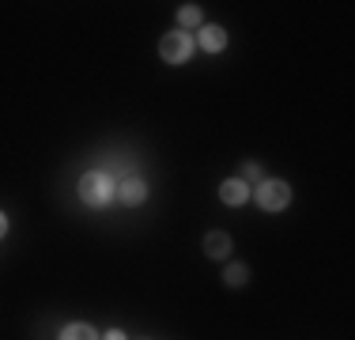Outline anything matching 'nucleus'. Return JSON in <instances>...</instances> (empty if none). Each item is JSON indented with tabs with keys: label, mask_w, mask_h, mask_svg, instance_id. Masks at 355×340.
<instances>
[{
	"label": "nucleus",
	"mask_w": 355,
	"mask_h": 340,
	"mask_svg": "<svg viewBox=\"0 0 355 340\" xmlns=\"http://www.w3.org/2000/svg\"><path fill=\"white\" fill-rule=\"evenodd\" d=\"M80 201L87 204V208H106L110 201H117V182L106 174V170H87V174H80Z\"/></svg>",
	"instance_id": "f257e3e1"
},
{
	"label": "nucleus",
	"mask_w": 355,
	"mask_h": 340,
	"mask_svg": "<svg viewBox=\"0 0 355 340\" xmlns=\"http://www.w3.org/2000/svg\"><path fill=\"white\" fill-rule=\"evenodd\" d=\"M253 197H257L261 212H284L287 204H291V185H287L284 178H265V182L253 189Z\"/></svg>",
	"instance_id": "f03ea898"
},
{
	"label": "nucleus",
	"mask_w": 355,
	"mask_h": 340,
	"mask_svg": "<svg viewBox=\"0 0 355 340\" xmlns=\"http://www.w3.org/2000/svg\"><path fill=\"white\" fill-rule=\"evenodd\" d=\"M193 49H197V42H193V34H185V31H171L163 42H159V53H163L166 65H185L193 57Z\"/></svg>",
	"instance_id": "7ed1b4c3"
},
{
	"label": "nucleus",
	"mask_w": 355,
	"mask_h": 340,
	"mask_svg": "<svg viewBox=\"0 0 355 340\" xmlns=\"http://www.w3.org/2000/svg\"><path fill=\"white\" fill-rule=\"evenodd\" d=\"M117 201H121V204H129V208H137V204H144V201H148V182H144L140 174L121 178V182H117Z\"/></svg>",
	"instance_id": "20e7f679"
},
{
	"label": "nucleus",
	"mask_w": 355,
	"mask_h": 340,
	"mask_svg": "<svg viewBox=\"0 0 355 340\" xmlns=\"http://www.w3.org/2000/svg\"><path fill=\"white\" fill-rule=\"evenodd\" d=\"M193 42H197L205 53H223V49H227V31L216 27V23H205V27L197 31V38H193Z\"/></svg>",
	"instance_id": "39448f33"
},
{
	"label": "nucleus",
	"mask_w": 355,
	"mask_h": 340,
	"mask_svg": "<svg viewBox=\"0 0 355 340\" xmlns=\"http://www.w3.org/2000/svg\"><path fill=\"white\" fill-rule=\"evenodd\" d=\"M219 201L231 204V208H242V204L250 201V185L242 182V178H227V182L219 185Z\"/></svg>",
	"instance_id": "423d86ee"
},
{
	"label": "nucleus",
	"mask_w": 355,
	"mask_h": 340,
	"mask_svg": "<svg viewBox=\"0 0 355 340\" xmlns=\"http://www.w3.org/2000/svg\"><path fill=\"white\" fill-rule=\"evenodd\" d=\"M231 235H227V231H208L205 235V253H208V257H216V261H223L227 257V253H231Z\"/></svg>",
	"instance_id": "0eeeda50"
},
{
	"label": "nucleus",
	"mask_w": 355,
	"mask_h": 340,
	"mask_svg": "<svg viewBox=\"0 0 355 340\" xmlns=\"http://www.w3.org/2000/svg\"><path fill=\"white\" fill-rule=\"evenodd\" d=\"M200 27H205V12H200L197 4H182V8H178V31L189 34V31H200Z\"/></svg>",
	"instance_id": "6e6552de"
},
{
	"label": "nucleus",
	"mask_w": 355,
	"mask_h": 340,
	"mask_svg": "<svg viewBox=\"0 0 355 340\" xmlns=\"http://www.w3.org/2000/svg\"><path fill=\"white\" fill-rule=\"evenodd\" d=\"M57 340H103L95 333V325H87V321H72V325L61 329V337Z\"/></svg>",
	"instance_id": "1a4fd4ad"
},
{
	"label": "nucleus",
	"mask_w": 355,
	"mask_h": 340,
	"mask_svg": "<svg viewBox=\"0 0 355 340\" xmlns=\"http://www.w3.org/2000/svg\"><path fill=\"white\" fill-rule=\"evenodd\" d=\"M223 280H227V287H246L250 284V269L246 265H227Z\"/></svg>",
	"instance_id": "9d476101"
},
{
	"label": "nucleus",
	"mask_w": 355,
	"mask_h": 340,
	"mask_svg": "<svg viewBox=\"0 0 355 340\" xmlns=\"http://www.w3.org/2000/svg\"><path fill=\"white\" fill-rule=\"evenodd\" d=\"M242 182H246V185H261V182H265V170H261L257 163H246V167H242Z\"/></svg>",
	"instance_id": "9b49d317"
},
{
	"label": "nucleus",
	"mask_w": 355,
	"mask_h": 340,
	"mask_svg": "<svg viewBox=\"0 0 355 340\" xmlns=\"http://www.w3.org/2000/svg\"><path fill=\"white\" fill-rule=\"evenodd\" d=\"M103 340H125V333H121V329H110V333H106Z\"/></svg>",
	"instance_id": "f8f14e48"
},
{
	"label": "nucleus",
	"mask_w": 355,
	"mask_h": 340,
	"mask_svg": "<svg viewBox=\"0 0 355 340\" xmlns=\"http://www.w3.org/2000/svg\"><path fill=\"white\" fill-rule=\"evenodd\" d=\"M4 235H8V216L0 212V238H4Z\"/></svg>",
	"instance_id": "ddd939ff"
},
{
	"label": "nucleus",
	"mask_w": 355,
	"mask_h": 340,
	"mask_svg": "<svg viewBox=\"0 0 355 340\" xmlns=\"http://www.w3.org/2000/svg\"><path fill=\"white\" fill-rule=\"evenodd\" d=\"M148 340H151V337H148Z\"/></svg>",
	"instance_id": "4468645a"
}]
</instances>
